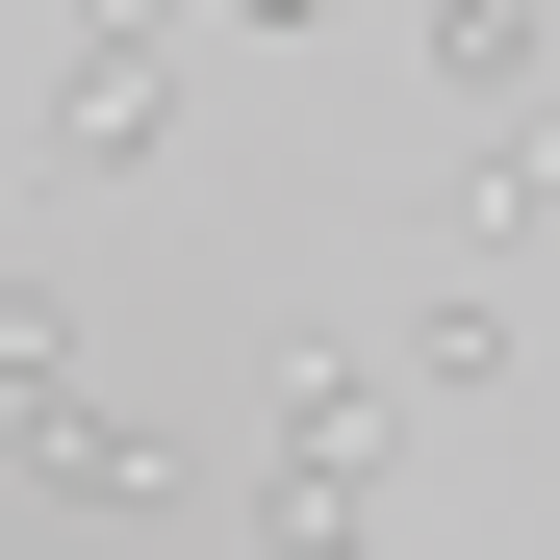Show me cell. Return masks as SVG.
I'll list each match as a JSON object with an SVG mask.
<instances>
[{
  "label": "cell",
  "instance_id": "cell-7",
  "mask_svg": "<svg viewBox=\"0 0 560 560\" xmlns=\"http://www.w3.org/2000/svg\"><path fill=\"white\" fill-rule=\"evenodd\" d=\"M51 383H77V306H51V280H0V433H26Z\"/></svg>",
  "mask_w": 560,
  "mask_h": 560
},
{
  "label": "cell",
  "instance_id": "cell-1",
  "mask_svg": "<svg viewBox=\"0 0 560 560\" xmlns=\"http://www.w3.org/2000/svg\"><path fill=\"white\" fill-rule=\"evenodd\" d=\"M178 153V0H77V77H51V178H153Z\"/></svg>",
  "mask_w": 560,
  "mask_h": 560
},
{
  "label": "cell",
  "instance_id": "cell-5",
  "mask_svg": "<svg viewBox=\"0 0 560 560\" xmlns=\"http://www.w3.org/2000/svg\"><path fill=\"white\" fill-rule=\"evenodd\" d=\"M458 230H485V255H535V230H560V103H510L485 153H458Z\"/></svg>",
  "mask_w": 560,
  "mask_h": 560
},
{
  "label": "cell",
  "instance_id": "cell-6",
  "mask_svg": "<svg viewBox=\"0 0 560 560\" xmlns=\"http://www.w3.org/2000/svg\"><path fill=\"white\" fill-rule=\"evenodd\" d=\"M510 357H535V331L485 306V280H433V306H408V383H433V408H485V383H510Z\"/></svg>",
  "mask_w": 560,
  "mask_h": 560
},
{
  "label": "cell",
  "instance_id": "cell-3",
  "mask_svg": "<svg viewBox=\"0 0 560 560\" xmlns=\"http://www.w3.org/2000/svg\"><path fill=\"white\" fill-rule=\"evenodd\" d=\"M383 433H408V383H383V357L280 331V485H383Z\"/></svg>",
  "mask_w": 560,
  "mask_h": 560
},
{
  "label": "cell",
  "instance_id": "cell-8",
  "mask_svg": "<svg viewBox=\"0 0 560 560\" xmlns=\"http://www.w3.org/2000/svg\"><path fill=\"white\" fill-rule=\"evenodd\" d=\"M178 26H357V0H178Z\"/></svg>",
  "mask_w": 560,
  "mask_h": 560
},
{
  "label": "cell",
  "instance_id": "cell-2",
  "mask_svg": "<svg viewBox=\"0 0 560 560\" xmlns=\"http://www.w3.org/2000/svg\"><path fill=\"white\" fill-rule=\"evenodd\" d=\"M0 458H26V485H51V510H205V458H178L153 408H103V383H51V408H26V433H0Z\"/></svg>",
  "mask_w": 560,
  "mask_h": 560
},
{
  "label": "cell",
  "instance_id": "cell-4",
  "mask_svg": "<svg viewBox=\"0 0 560 560\" xmlns=\"http://www.w3.org/2000/svg\"><path fill=\"white\" fill-rule=\"evenodd\" d=\"M408 51H433V103H485V128L535 103V0H408Z\"/></svg>",
  "mask_w": 560,
  "mask_h": 560
}]
</instances>
